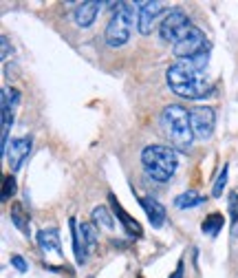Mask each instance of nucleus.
<instances>
[{
  "mask_svg": "<svg viewBox=\"0 0 238 278\" xmlns=\"http://www.w3.org/2000/svg\"><path fill=\"white\" fill-rule=\"evenodd\" d=\"M166 82L179 97L185 100H203L207 97L214 86L205 77V73H198L190 62H176L166 71Z\"/></svg>",
  "mask_w": 238,
  "mask_h": 278,
  "instance_id": "f257e3e1",
  "label": "nucleus"
},
{
  "mask_svg": "<svg viewBox=\"0 0 238 278\" xmlns=\"http://www.w3.org/2000/svg\"><path fill=\"white\" fill-rule=\"evenodd\" d=\"M161 128L170 139V144L181 152H185L192 146V141L196 139L192 132V124H190V110L181 104H170L163 108Z\"/></svg>",
  "mask_w": 238,
  "mask_h": 278,
  "instance_id": "f03ea898",
  "label": "nucleus"
},
{
  "mask_svg": "<svg viewBox=\"0 0 238 278\" xmlns=\"http://www.w3.org/2000/svg\"><path fill=\"white\" fill-rule=\"evenodd\" d=\"M141 163H143V170L150 179L166 183L174 177L176 168H179V154L167 146L152 144L141 150Z\"/></svg>",
  "mask_w": 238,
  "mask_h": 278,
  "instance_id": "7ed1b4c3",
  "label": "nucleus"
},
{
  "mask_svg": "<svg viewBox=\"0 0 238 278\" xmlns=\"http://www.w3.org/2000/svg\"><path fill=\"white\" fill-rule=\"evenodd\" d=\"M137 2H119V7L113 11V18L106 25L104 38L110 49H119L130 40L132 25L137 22Z\"/></svg>",
  "mask_w": 238,
  "mask_h": 278,
  "instance_id": "20e7f679",
  "label": "nucleus"
},
{
  "mask_svg": "<svg viewBox=\"0 0 238 278\" xmlns=\"http://www.w3.org/2000/svg\"><path fill=\"white\" fill-rule=\"evenodd\" d=\"M192 26H194L192 20H190V16L183 9H170V11L166 13V18L161 20V25H159V38H161L163 42L176 44L190 33Z\"/></svg>",
  "mask_w": 238,
  "mask_h": 278,
  "instance_id": "39448f33",
  "label": "nucleus"
},
{
  "mask_svg": "<svg viewBox=\"0 0 238 278\" xmlns=\"http://www.w3.org/2000/svg\"><path fill=\"white\" fill-rule=\"evenodd\" d=\"M207 51H210V42H207L205 33H203L198 26H192L190 33L185 35L181 42H176L174 47H172L174 57H179V60H183V62L194 60V57H198L201 53H207Z\"/></svg>",
  "mask_w": 238,
  "mask_h": 278,
  "instance_id": "423d86ee",
  "label": "nucleus"
},
{
  "mask_svg": "<svg viewBox=\"0 0 238 278\" xmlns=\"http://www.w3.org/2000/svg\"><path fill=\"white\" fill-rule=\"evenodd\" d=\"M190 124L196 139H210L216 126V113L212 106H192L190 108Z\"/></svg>",
  "mask_w": 238,
  "mask_h": 278,
  "instance_id": "0eeeda50",
  "label": "nucleus"
},
{
  "mask_svg": "<svg viewBox=\"0 0 238 278\" xmlns=\"http://www.w3.org/2000/svg\"><path fill=\"white\" fill-rule=\"evenodd\" d=\"M166 4L161 0H148V2H137V29L141 35H148L152 31V25L163 13Z\"/></svg>",
  "mask_w": 238,
  "mask_h": 278,
  "instance_id": "6e6552de",
  "label": "nucleus"
},
{
  "mask_svg": "<svg viewBox=\"0 0 238 278\" xmlns=\"http://www.w3.org/2000/svg\"><path fill=\"white\" fill-rule=\"evenodd\" d=\"M31 146H33V139H31L29 135L20 137V139H11V144H9V148H7V154H4L9 161V170L11 172L20 170L24 159L29 157V152H31Z\"/></svg>",
  "mask_w": 238,
  "mask_h": 278,
  "instance_id": "1a4fd4ad",
  "label": "nucleus"
},
{
  "mask_svg": "<svg viewBox=\"0 0 238 278\" xmlns=\"http://www.w3.org/2000/svg\"><path fill=\"white\" fill-rule=\"evenodd\" d=\"M108 201H110V207H113V214L119 219V223H121V227L126 229L128 236H132V238H141V236H143V227H141V223L135 219V216H130L126 210H123L121 203L117 201V197H115L113 192L108 194Z\"/></svg>",
  "mask_w": 238,
  "mask_h": 278,
  "instance_id": "9d476101",
  "label": "nucleus"
},
{
  "mask_svg": "<svg viewBox=\"0 0 238 278\" xmlns=\"http://www.w3.org/2000/svg\"><path fill=\"white\" fill-rule=\"evenodd\" d=\"M137 201H139V205L143 207L150 225H152L154 229L163 227V223H166V207H163L154 197H137Z\"/></svg>",
  "mask_w": 238,
  "mask_h": 278,
  "instance_id": "9b49d317",
  "label": "nucleus"
},
{
  "mask_svg": "<svg viewBox=\"0 0 238 278\" xmlns=\"http://www.w3.org/2000/svg\"><path fill=\"white\" fill-rule=\"evenodd\" d=\"M101 7H104V2H97V0H88V2L77 4L73 11L75 25L82 26V29H88V26L95 22V18H97V13L101 11Z\"/></svg>",
  "mask_w": 238,
  "mask_h": 278,
  "instance_id": "f8f14e48",
  "label": "nucleus"
},
{
  "mask_svg": "<svg viewBox=\"0 0 238 278\" xmlns=\"http://www.w3.org/2000/svg\"><path fill=\"white\" fill-rule=\"evenodd\" d=\"M38 247L44 252V254H51L55 252L60 258H64V252H62V245H60V232L57 227H44L38 232Z\"/></svg>",
  "mask_w": 238,
  "mask_h": 278,
  "instance_id": "ddd939ff",
  "label": "nucleus"
},
{
  "mask_svg": "<svg viewBox=\"0 0 238 278\" xmlns=\"http://www.w3.org/2000/svg\"><path fill=\"white\" fill-rule=\"evenodd\" d=\"M172 203H174L176 210H192V207H198V205H203V203H207V197L198 194L196 190H185V192L176 194Z\"/></svg>",
  "mask_w": 238,
  "mask_h": 278,
  "instance_id": "4468645a",
  "label": "nucleus"
},
{
  "mask_svg": "<svg viewBox=\"0 0 238 278\" xmlns=\"http://www.w3.org/2000/svg\"><path fill=\"white\" fill-rule=\"evenodd\" d=\"M69 227H71V238H73V252H75V260H77V265H84L86 263V245H84L82 241V234H79V225L77 221L71 216L69 219Z\"/></svg>",
  "mask_w": 238,
  "mask_h": 278,
  "instance_id": "2eb2a0df",
  "label": "nucleus"
},
{
  "mask_svg": "<svg viewBox=\"0 0 238 278\" xmlns=\"http://www.w3.org/2000/svg\"><path fill=\"white\" fill-rule=\"evenodd\" d=\"M29 221H31V216H29V212H24V205H22V203H13L11 205V223H13V227L20 229L24 236L31 234Z\"/></svg>",
  "mask_w": 238,
  "mask_h": 278,
  "instance_id": "dca6fc26",
  "label": "nucleus"
},
{
  "mask_svg": "<svg viewBox=\"0 0 238 278\" xmlns=\"http://www.w3.org/2000/svg\"><path fill=\"white\" fill-rule=\"evenodd\" d=\"M79 234H82V241L86 245V252H95L97 243H99V232H97V225L93 221L86 223H79Z\"/></svg>",
  "mask_w": 238,
  "mask_h": 278,
  "instance_id": "f3484780",
  "label": "nucleus"
},
{
  "mask_svg": "<svg viewBox=\"0 0 238 278\" xmlns=\"http://www.w3.org/2000/svg\"><path fill=\"white\" fill-rule=\"evenodd\" d=\"M223 223H225V216L220 214V212H212V214L205 216V221H203L201 232L207 234V236H212V238H216L218 232L223 229Z\"/></svg>",
  "mask_w": 238,
  "mask_h": 278,
  "instance_id": "a211bd4d",
  "label": "nucleus"
},
{
  "mask_svg": "<svg viewBox=\"0 0 238 278\" xmlns=\"http://www.w3.org/2000/svg\"><path fill=\"white\" fill-rule=\"evenodd\" d=\"M93 223L97 225V227H104V229H113L115 227V221H113V216H110V212H108V207L106 205H97L95 210H93Z\"/></svg>",
  "mask_w": 238,
  "mask_h": 278,
  "instance_id": "6ab92c4d",
  "label": "nucleus"
},
{
  "mask_svg": "<svg viewBox=\"0 0 238 278\" xmlns=\"http://www.w3.org/2000/svg\"><path fill=\"white\" fill-rule=\"evenodd\" d=\"M229 216H232V236H238V192H229Z\"/></svg>",
  "mask_w": 238,
  "mask_h": 278,
  "instance_id": "aec40b11",
  "label": "nucleus"
},
{
  "mask_svg": "<svg viewBox=\"0 0 238 278\" xmlns=\"http://www.w3.org/2000/svg\"><path fill=\"white\" fill-rule=\"evenodd\" d=\"M18 192V183H16V177L7 175L4 177V185H2V201H9L13 194Z\"/></svg>",
  "mask_w": 238,
  "mask_h": 278,
  "instance_id": "412c9836",
  "label": "nucleus"
},
{
  "mask_svg": "<svg viewBox=\"0 0 238 278\" xmlns=\"http://www.w3.org/2000/svg\"><path fill=\"white\" fill-rule=\"evenodd\" d=\"M227 172H229V163H225L218 179H216V183H214V188H212V197H220V194H223V188H225V183H227Z\"/></svg>",
  "mask_w": 238,
  "mask_h": 278,
  "instance_id": "4be33fe9",
  "label": "nucleus"
},
{
  "mask_svg": "<svg viewBox=\"0 0 238 278\" xmlns=\"http://www.w3.org/2000/svg\"><path fill=\"white\" fill-rule=\"evenodd\" d=\"M9 263H11V267H16L20 274L29 272V265H26V260L22 258L20 254H11V258H9Z\"/></svg>",
  "mask_w": 238,
  "mask_h": 278,
  "instance_id": "5701e85b",
  "label": "nucleus"
},
{
  "mask_svg": "<svg viewBox=\"0 0 238 278\" xmlns=\"http://www.w3.org/2000/svg\"><path fill=\"white\" fill-rule=\"evenodd\" d=\"M183 272H185V263H183V258H181L179 265H176V269L170 274V278H183Z\"/></svg>",
  "mask_w": 238,
  "mask_h": 278,
  "instance_id": "b1692460",
  "label": "nucleus"
},
{
  "mask_svg": "<svg viewBox=\"0 0 238 278\" xmlns=\"http://www.w3.org/2000/svg\"><path fill=\"white\" fill-rule=\"evenodd\" d=\"M7 53H9V38L2 35V60H7Z\"/></svg>",
  "mask_w": 238,
  "mask_h": 278,
  "instance_id": "393cba45",
  "label": "nucleus"
}]
</instances>
